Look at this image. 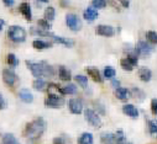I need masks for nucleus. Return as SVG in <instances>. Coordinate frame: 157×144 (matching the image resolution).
<instances>
[{"label": "nucleus", "mask_w": 157, "mask_h": 144, "mask_svg": "<svg viewBox=\"0 0 157 144\" xmlns=\"http://www.w3.org/2000/svg\"><path fill=\"white\" fill-rule=\"evenodd\" d=\"M3 143H5V144H17L19 140L13 133H6V134L3 135Z\"/></svg>", "instance_id": "4be33fe9"}, {"label": "nucleus", "mask_w": 157, "mask_h": 144, "mask_svg": "<svg viewBox=\"0 0 157 144\" xmlns=\"http://www.w3.org/2000/svg\"><path fill=\"white\" fill-rule=\"evenodd\" d=\"M19 11L24 15V17H25L27 21H31V20H32L31 8H30V5H29L27 3H22V4H20V6H19Z\"/></svg>", "instance_id": "dca6fc26"}, {"label": "nucleus", "mask_w": 157, "mask_h": 144, "mask_svg": "<svg viewBox=\"0 0 157 144\" xmlns=\"http://www.w3.org/2000/svg\"><path fill=\"white\" fill-rule=\"evenodd\" d=\"M130 96H131V92L128 89H125V88L119 86V88L115 89V97L116 99H119L121 101H126V100L130 99Z\"/></svg>", "instance_id": "ddd939ff"}, {"label": "nucleus", "mask_w": 157, "mask_h": 144, "mask_svg": "<svg viewBox=\"0 0 157 144\" xmlns=\"http://www.w3.org/2000/svg\"><path fill=\"white\" fill-rule=\"evenodd\" d=\"M115 74H116V71H115V69L111 68V67H106V68L104 69V77H105L106 79H113V78L115 77Z\"/></svg>", "instance_id": "2f4dec72"}, {"label": "nucleus", "mask_w": 157, "mask_h": 144, "mask_svg": "<svg viewBox=\"0 0 157 144\" xmlns=\"http://www.w3.org/2000/svg\"><path fill=\"white\" fill-rule=\"evenodd\" d=\"M135 51L136 53L139 54V57H142V58H147L151 52H152V47L150 45V42H145V41H139L136 47H135Z\"/></svg>", "instance_id": "39448f33"}, {"label": "nucleus", "mask_w": 157, "mask_h": 144, "mask_svg": "<svg viewBox=\"0 0 157 144\" xmlns=\"http://www.w3.org/2000/svg\"><path fill=\"white\" fill-rule=\"evenodd\" d=\"M97 34L103 36V37H113L115 34V30L108 25H99L97 27Z\"/></svg>", "instance_id": "9b49d317"}, {"label": "nucleus", "mask_w": 157, "mask_h": 144, "mask_svg": "<svg viewBox=\"0 0 157 144\" xmlns=\"http://www.w3.org/2000/svg\"><path fill=\"white\" fill-rule=\"evenodd\" d=\"M3 2H4V4L6 6H13L15 4V0H3Z\"/></svg>", "instance_id": "37998d69"}, {"label": "nucleus", "mask_w": 157, "mask_h": 144, "mask_svg": "<svg viewBox=\"0 0 157 144\" xmlns=\"http://www.w3.org/2000/svg\"><path fill=\"white\" fill-rule=\"evenodd\" d=\"M27 68L31 70V73L36 78H52L55 75V69L47 62H31L26 60Z\"/></svg>", "instance_id": "f03ea898"}, {"label": "nucleus", "mask_w": 157, "mask_h": 144, "mask_svg": "<svg viewBox=\"0 0 157 144\" xmlns=\"http://www.w3.org/2000/svg\"><path fill=\"white\" fill-rule=\"evenodd\" d=\"M6 60H8V64H9L10 67H13V68L17 67V64H19V59L15 57L14 53H9L8 57H6Z\"/></svg>", "instance_id": "c756f323"}, {"label": "nucleus", "mask_w": 157, "mask_h": 144, "mask_svg": "<svg viewBox=\"0 0 157 144\" xmlns=\"http://www.w3.org/2000/svg\"><path fill=\"white\" fill-rule=\"evenodd\" d=\"M120 65H121V68L124 69V70H126V71H131L132 69H134V64L129 60V58H124V59H121L120 60Z\"/></svg>", "instance_id": "bb28decb"}, {"label": "nucleus", "mask_w": 157, "mask_h": 144, "mask_svg": "<svg viewBox=\"0 0 157 144\" xmlns=\"http://www.w3.org/2000/svg\"><path fill=\"white\" fill-rule=\"evenodd\" d=\"M6 107H8V102L4 99V96L0 94V110H4V109H6Z\"/></svg>", "instance_id": "ea45409f"}, {"label": "nucleus", "mask_w": 157, "mask_h": 144, "mask_svg": "<svg viewBox=\"0 0 157 144\" xmlns=\"http://www.w3.org/2000/svg\"><path fill=\"white\" fill-rule=\"evenodd\" d=\"M92 6L97 9H104L106 6V0H92Z\"/></svg>", "instance_id": "f704fd0d"}, {"label": "nucleus", "mask_w": 157, "mask_h": 144, "mask_svg": "<svg viewBox=\"0 0 157 144\" xmlns=\"http://www.w3.org/2000/svg\"><path fill=\"white\" fill-rule=\"evenodd\" d=\"M100 140L103 143H114L115 142V134L111 133H103L100 135Z\"/></svg>", "instance_id": "c85d7f7f"}, {"label": "nucleus", "mask_w": 157, "mask_h": 144, "mask_svg": "<svg viewBox=\"0 0 157 144\" xmlns=\"http://www.w3.org/2000/svg\"><path fill=\"white\" fill-rule=\"evenodd\" d=\"M151 111H152L153 115L157 116V99H153L151 101Z\"/></svg>", "instance_id": "58836bf2"}, {"label": "nucleus", "mask_w": 157, "mask_h": 144, "mask_svg": "<svg viewBox=\"0 0 157 144\" xmlns=\"http://www.w3.org/2000/svg\"><path fill=\"white\" fill-rule=\"evenodd\" d=\"M84 116H86V120L88 121V123L95 128H99L101 126V121H100V117L98 116V112H95L94 110L92 109H87L86 112H84Z\"/></svg>", "instance_id": "423d86ee"}, {"label": "nucleus", "mask_w": 157, "mask_h": 144, "mask_svg": "<svg viewBox=\"0 0 157 144\" xmlns=\"http://www.w3.org/2000/svg\"><path fill=\"white\" fill-rule=\"evenodd\" d=\"M4 25H5V21H4L3 19H0V31H2V30H3Z\"/></svg>", "instance_id": "49530a36"}, {"label": "nucleus", "mask_w": 157, "mask_h": 144, "mask_svg": "<svg viewBox=\"0 0 157 144\" xmlns=\"http://www.w3.org/2000/svg\"><path fill=\"white\" fill-rule=\"evenodd\" d=\"M62 91H63L64 95H74V94H77L78 89H77V85H74V84H68L67 86H64V88L62 89Z\"/></svg>", "instance_id": "393cba45"}, {"label": "nucleus", "mask_w": 157, "mask_h": 144, "mask_svg": "<svg viewBox=\"0 0 157 144\" xmlns=\"http://www.w3.org/2000/svg\"><path fill=\"white\" fill-rule=\"evenodd\" d=\"M47 92L51 96H62V95H64L63 91H62V89H59L57 86V84H53V83H51V84L47 85Z\"/></svg>", "instance_id": "6ab92c4d"}, {"label": "nucleus", "mask_w": 157, "mask_h": 144, "mask_svg": "<svg viewBox=\"0 0 157 144\" xmlns=\"http://www.w3.org/2000/svg\"><path fill=\"white\" fill-rule=\"evenodd\" d=\"M68 106H69V111L74 115H79L83 110V103L78 99H71L68 101Z\"/></svg>", "instance_id": "1a4fd4ad"}, {"label": "nucleus", "mask_w": 157, "mask_h": 144, "mask_svg": "<svg viewBox=\"0 0 157 144\" xmlns=\"http://www.w3.org/2000/svg\"><path fill=\"white\" fill-rule=\"evenodd\" d=\"M126 142V137L124 134V132L121 129H119L115 133V143H125Z\"/></svg>", "instance_id": "473e14b6"}, {"label": "nucleus", "mask_w": 157, "mask_h": 144, "mask_svg": "<svg viewBox=\"0 0 157 144\" xmlns=\"http://www.w3.org/2000/svg\"><path fill=\"white\" fill-rule=\"evenodd\" d=\"M45 131H46V122L42 117H38V118L33 120L32 122L27 123V126L25 128L24 137L31 142H35L38 138H41V135L44 134Z\"/></svg>", "instance_id": "f257e3e1"}, {"label": "nucleus", "mask_w": 157, "mask_h": 144, "mask_svg": "<svg viewBox=\"0 0 157 144\" xmlns=\"http://www.w3.org/2000/svg\"><path fill=\"white\" fill-rule=\"evenodd\" d=\"M83 16H84V19L87 21L93 22V21H95L98 19V11L94 9V6L93 8H87L84 10V13H83Z\"/></svg>", "instance_id": "2eb2a0df"}, {"label": "nucleus", "mask_w": 157, "mask_h": 144, "mask_svg": "<svg viewBox=\"0 0 157 144\" xmlns=\"http://www.w3.org/2000/svg\"><path fill=\"white\" fill-rule=\"evenodd\" d=\"M30 32L32 33V34H37V36H42V37H48V38H51L53 42H56V43H59V45H63V46H66V47H73V45H74V41L73 40H69V38H63V37H58V36H56V34H53V33H51V32H48V30H44V28H35V27H31V30H30Z\"/></svg>", "instance_id": "7ed1b4c3"}, {"label": "nucleus", "mask_w": 157, "mask_h": 144, "mask_svg": "<svg viewBox=\"0 0 157 144\" xmlns=\"http://www.w3.org/2000/svg\"><path fill=\"white\" fill-rule=\"evenodd\" d=\"M74 79H75V81L79 84L82 88H87L88 86V79H87V77H84V75H77Z\"/></svg>", "instance_id": "72a5a7b5"}, {"label": "nucleus", "mask_w": 157, "mask_h": 144, "mask_svg": "<svg viewBox=\"0 0 157 144\" xmlns=\"http://www.w3.org/2000/svg\"><path fill=\"white\" fill-rule=\"evenodd\" d=\"M66 103L64 99L62 96H51L48 95V97L45 100V105L46 107H51V109H61Z\"/></svg>", "instance_id": "6e6552de"}, {"label": "nucleus", "mask_w": 157, "mask_h": 144, "mask_svg": "<svg viewBox=\"0 0 157 144\" xmlns=\"http://www.w3.org/2000/svg\"><path fill=\"white\" fill-rule=\"evenodd\" d=\"M37 25L40 26L41 28H44V30H50V28H51V25L48 23V20H47V19L38 20V21H37Z\"/></svg>", "instance_id": "e433bc0d"}, {"label": "nucleus", "mask_w": 157, "mask_h": 144, "mask_svg": "<svg viewBox=\"0 0 157 144\" xmlns=\"http://www.w3.org/2000/svg\"><path fill=\"white\" fill-rule=\"evenodd\" d=\"M59 5L62 8H67L68 6V0H59Z\"/></svg>", "instance_id": "c03bdc74"}, {"label": "nucleus", "mask_w": 157, "mask_h": 144, "mask_svg": "<svg viewBox=\"0 0 157 144\" xmlns=\"http://www.w3.org/2000/svg\"><path fill=\"white\" fill-rule=\"evenodd\" d=\"M66 22H67V26L72 31H74V32L79 31L82 28V21H81V19L78 17L77 15H74V14H68L66 16Z\"/></svg>", "instance_id": "0eeeda50"}, {"label": "nucleus", "mask_w": 157, "mask_h": 144, "mask_svg": "<svg viewBox=\"0 0 157 144\" xmlns=\"http://www.w3.org/2000/svg\"><path fill=\"white\" fill-rule=\"evenodd\" d=\"M131 96H134L137 100H145V97H146L145 92L139 88H132L131 89Z\"/></svg>", "instance_id": "a878e982"}, {"label": "nucleus", "mask_w": 157, "mask_h": 144, "mask_svg": "<svg viewBox=\"0 0 157 144\" xmlns=\"http://www.w3.org/2000/svg\"><path fill=\"white\" fill-rule=\"evenodd\" d=\"M123 112H124L128 117H131V118H137V117H139V110L136 109L134 105H131V103L124 105Z\"/></svg>", "instance_id": "f8f14e48"}, {"label": "nucleus", "mask_w": 157, "mask_h": 144, "mask_svg": "<svg viewBox=\"0 0 157 144\" xmlns=\"http://www.w3.org/2000/svg\"><path fill=\"white\" fill-rule=\"evenodd\" d=\"M148 131L152 134L157 133V120H151L148 121Z\"/></svg>", "instance_id": "c9c22d12"}, {"label": "nucleus", "mask_w": 157, "mask_h": 144, "mask_svg": "<svg viewBox=\"0 0 157 144\" xmlns=\"http://www.w3.org/2000/svg\"><path fill=\"white\" fill-rule=\"evenodd\" d=\"M16 79H17V77L13 70H10V69H4L3 70V80L6 85L13 86L16 83Z\"/></svg>", "instance_id": "9d476101"}, {"label": "nucleus", "mask_w": 157, "mask_h": 144, "mask_svg": "<svg viewBox=\"0 0 157 144\" xmlns=\"http://www.w3.org/2000/svg\"><path fill=\"white\" fill-rule=\"evenodd\" d=\"M37 2H41V3H48L50 0H37Z\"/></svg>", "instance_id": "de8ad7c7"}, {"label": "nucleus", "mask_w": 157, "mask_h": 144, "mask_svg": "<svg viewBox=\"0 0 157 144\" xmlns=\"http://www.w3.org/2000/svg\"><path fill=\"white\" fill-rule=\"evenodd\" d=\"M55 15H56V11L52 6H48L46 10H45V19H47L48 21H52L55 20Z\"/></svg>", "instance_id": "7c9ffc66"}, {"label": "nucleus", "mask_w": 157, "mask_h": 144, "mask_svg": "<svg viewBox=\"0 0 157 144\" xmlns=\"http://www.w3.org/2000/svg\"><path fill=\"white\" fill-rule=\"evenodd\" d=\"M119 2H120V4H121V6L123 8H129L130 6V0H119Z\"/></svg>", "instance_id": "a19ab883"}, {"label": "nucleus", "mask_w": 157, "mask_h": 144, "mask_svg": "<svg viewBox=\"0 0 157 144\" xmlns=\"http://www.w3.org/2000/svg\"><path fill=\"white\" fill-rule=\"evenodd\" d=\"M86 71L89 74V77H90L94 81H97V83H103L101 74H100V71H99L97 68H94V67H88V68H86Z\"/></svg>", "instance_id": "4468645a"}, {"label": "nucleus", "mask_w": 157, "mask_h": 144, "mask_svg": "<svg viewBox=\"0 0 157 144\" xmlns=\"http://www.w3.org/2000/svg\"><path fill=\"white\" fill-rule=\"evenodd\" d=\"M111 86L115 88V89H116V88H119V86H120V81H119V80H115V79L111 80Z\"/></svg>", "instance_id": "79ce46f5"}, {"label": "nucleus", "mask_w": 157, "mask_h": 144, "mask_svg": "<svg viewBox=\"0 0 157 144\" xmlns=\"http://www.w3.org/2000/svg\"><path fill=\"white\" fill-rule=\"evenodd\" d=\"M32 46L35 49H47V48H51L52 47V43H48V42H44V41H33L32 42Z\"/></svg>", "instance_id": "412c9836"}, {"label": "nucleus", "mask_w": 157, "mask_h": 144, "mask_svg": "<svg viewBox=\"0 0 157 144\" xmlns=\"http://www.w3.org/2000/svg\"><path fill=\"white\" fill-rule=\"evenodd\" d=\"M137 74H139V78L145 83L150 81L151 78H152V71L148 68H140L139 71H137Z\"/></svg>", "instance_id": "f3484780"}, {"label": "nucleus", "mask_w": 157, "mask_h": 144, "mask_svg": "<svg viewBox=\"0 0 157 144\" xmlns=\"http://www.w3.org/2000/svg\"><path fill=\"white\" fill-rule=\"evenodd\" d=\"M32 86H33V89H36L37 91H44V90L47 88V84H46V81H44L42 79L37 78V79L33 81Z\"/></svg>", "instance_id": "5701e85b"}, {"label": "nucleus", "mask_w": 157, "mask_h": 144, "mask_svg": "<svg viewBox=\"0 0 157 144\" xmlns=\"http://www.w3.org/2000/svg\"><path fill=\"white\" fill-rule=\"evenodd\" d=\"M19 97H20L24 102H26V103H31V102L33 101V95H32L31 91L27 90V89H21V90L19 91Z\"/></svg>", "instance_id": "a211bd4d"}, {"label": "nucleus", "mask_w": 157, "mask_h": 144, "mask_svg": "<svg viewBox=\"0 0 157 144\" xmlns=\"http://www.w3.org/2000/svg\"><path fill=\"white\" fill-rule=\"evenodd\" d=\"M94 107H95V110H97L98 113H100V115H105V113H106V112H105V107H104V105L100 103L99 101H95V102H94Z\"/></svg>", "instance_id": "4c0bfd02"}, {"label": "nucleus", "mask_w": 157, "mask_h": 144, "mask_svg": "<svg viewBox=\"0 0 157 144\" xmlns=\"http://www.w3.org/2000/svg\"><path fill=\"white\" fill-rule=\"evenodd\" d=\"M78 143L81 144H92L93 143V135L90 133H83L79 139H78Z\"/></svg>", "instance_id": "b1692460"}, {"label": "nucleus", "mask_w": 157, "mask_h": 144, "mask_svg": "<svg viewBox=\"0 0 157 144\" xmlns=\"http://www.w3.org/2000/svg\"><path fill=\"white\" fill-rule=\"evenodd\" d=\"M58 74H59V79L63 80V81H69L72 79V75H71V71L64 68V67H59L58 69Z\"/></svg>", "instance_id": "aec40b11"}, {"label": "nucleus", "mask_w": 157, "mask_h": 144, "mask_svg": "<svg viewBox=\"0 0 157 144\" xmlns=\"http://www.w3.org/2000/svg\"><path fill=\"white\" fill-rule=\"evenodd\" d=\"M53 143H59V144H63V143H66V140H64L63 138H55V139H53Z\"/></svg>", "instance_id": "a18cd8bd"}, {"label": "nucleus", "mask_w": 157, "mask_h": 144, "mask_svg": "<svg viewBox=\"0 0 157 144\" xmlns=\"http://www.w3.org/2000/svg\"><path fill=\"white\" fill-rule=\"evenodd\" d=\"M8 36L15 43H21L26 41V31L20 26H10L8 30Z\"/></svg>", "instance_id": "20e7f679"}, {"label": "nucleus", "mask_w": 157, "mask_h": 144, "mask_svg": "<svg viewBox=\"0 0 157 144\" xmlns=\"http://www.w3.org/2000/svg\"><path fill=\"white\" fill-rule=\"evenodd\" d=\"M146 40L151 45H157V32L156 31H148L146 33Z\"/></svg>", "instance_id": "cd10ccee"}]
</instances>
